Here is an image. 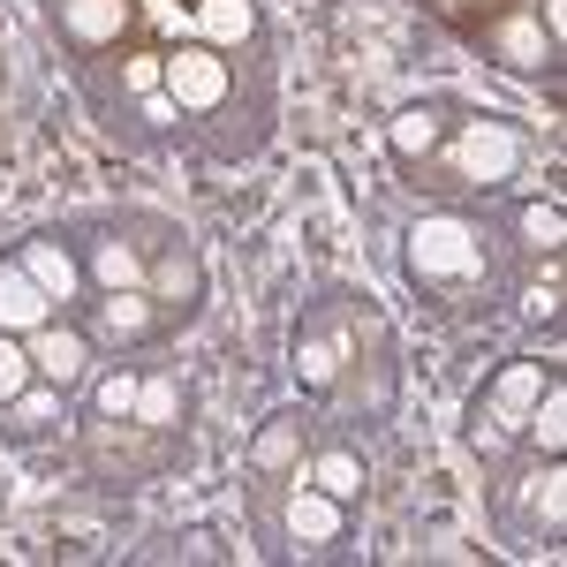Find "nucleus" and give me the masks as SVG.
Returning <instances> with one entry per match:
<instances>
[{
  "instance_id": "1",
  "label": "nucleus",
  "mask_w": 567,
  "mask_h": 567,
  "mask_svg": "<svg viewBox=\"0 0 567 567\" xmlns=\"http://www.w3.org/2000/svg\"><path fill=\"white\" fill-rule=\"evenodd\" d=\"M409 265H416L424 280H470V272H477V235H470L462 219L439 213L409 235Z\"/></svg>"
},
{
  "instance_id": "2",
  "label": "nucleus",
  "mask_w": 567,
  "mask_h": 567,
  "mask_svg": "<svg viewBox=\"0 0 567 567\" xmlns=\"http://www.w3.org/2000/svg\"><path fill=\"white\" fill-rule=\"evenodd\" d=\"M515 159H523V136L507 130V122H470L462 144H454L462 182H507V175H515Z\"/></svg>"
},
{
  "instance_id": "3",
  "label": "nucleus",
  "mask_w": 567,
  "mask_h": 567,
  "mask_svg": "<svg viewBox=\"0 0 567 567\" xmlns=\"http://www.w3.org/2000/svg\"><path fill=\"white\" fill-rule=\"evenodd\" d=\"M159 84H167L175 106H197V114H205V106L227 99V61H219L213 45H182V53H167V76H159Z\"/></svg>"
},
{
  "instance_id": "4",
  "label": "nucleus",
  "mask_w": 567,
  "mask_h": 567,
  "mask_svg": "<svg viewBox=\"0 0 567 567\" xmlns=\"http://www.w3.org/2000/svg\"><path fill=\"white\" fill-rule=\"evenodd\" d=\"M23 341H31V371H39L45 386H76V379H84L91 341L76 333V326H53V318H45L39 333H23Z\"/></svg>"
},
{
  "instance_id": "5",
  "label": "nucleus",
  "mask_w": 567,
  "mask_h": 567,
  "mask_svg": "<svg viewBox=\"0 0 567 567\" xmlns=\"http://www.w3.org/2000/svg\"><path fill=\"white\" fill-rule=\"evenodd\" d=\"M45 318H53V296L23 265H0V333H39Z\"/></svg>"
},
{
  "instance_id": "6",
  "label": "nucleus",
  "mask_w": 567,
  "mask_h": 567,
  "mask_svg": "<svg viewBox=\"0 0 567 567\" xmlns=\"http://www.w3.org/2000/svg\"><path fill=\"white\" fill-rule=\"evenodd\" d=\"M537 393H545V363H529V355H523V363H507V371H499V386H492V409H484V416H492L499 432H515Z\"/></svg>"
},
{
  "instance_id": "7",
  "label": "nucleus",
  "mask_w": 567,
  "mask_h": 567,
  "mask_svg": "<svg viewBox=\"0 0 567 567\" xmlns=\"http://www.w3.org/2000/svg\"><path fill=\"white\" fill-rule=\"evenodd\" d=\"M122 23H130V0H61V31L76 45L122 39Z\"/></svg>"
},
{
  "instance_id": "8",
  "label": "nucleus",
  "mask_w": 567,
  "mask_h": 567,
  "mask_svg": "<svg viewBox=\"0 0 567 567\" xmlns=\"http://www.w3.org/2000/svg\"><path fill=\"white\" fill-rule=\"evenodd\" d=\"M288 529H296L303 545H333V537H341V499L318 492V484H303V492L288 499Z\"/></svg>"
},
{
  "instance_id": "9",
  "label": "nucleus",
  "mask_w": 567,
  "mask_h": 567,
  "mask_svg": "<svg viewBox=\"0 0 567 567\" xmlns=\"http://www.w3.org/2000/svg\"><path fill=\"white\" fill-rule=\"evenodd\" d=\"M23 272L39 280L53 303H69V296H76V258H69L61 243H31V250H23Z\"/></svg>"
},
{
  "instance_id": "10",
  "label": "nucleus",
  "mask_w": 567,
  "mask_h": 567,
  "mask_svg": "<svg viewBox=\"0 0 567 567\" xmlns=\"http://www.w3.org/2000/svg\"><path fill=\"white\" fill-rule=\"evenodd\" d=\"M99 326H106L114 341H136V333L152 326V296H144V288H106V303H99Z\"/></svg>"
},
{
  "instance_id": "11",
  "label": "nucleus",
  "mask_w": 567,
  "mask_h": 567,
  "mask_svg": "<svg viewBox=\"0 0 567 567\" xmlns=\"http://www.w3.org/2000/svg\"><path fill=\"white\" fill-rule=\"evenodd\" d=\"M197 23H205V39H250V31H258V8H250V0H205V8H197Z\"/></svg>"
},
{
  "instance_id": "12",
  "label": "nucleus",
  "mask_w": 567,
  "mask_h": 567,
  "mask_svg": "<svg viewBox=\"0 0 567 567\" xmlns=\"http://www.w3.org/2000/svg\"><path fill=\"white\" fill-rule=\"evenodd\" d=\"M492 45H499L515 69H545V31H537L529 16H507V23L492 31Z\"/></svg>"
},
{
  "instance_id": "13",
  "label": "nucleus",
  "mask_w": 567,
  "mask_h": 567,
  "mask_svg": "<svg viewBox=\"0 0 567 567\" xmlns=\"http://www.w3.org/2000/svg\"><path fill=\"white\" fill-rule=\"evenodd\" d=\"M523 424L537 432V446H545V454H560V446H567V393H560V386H545L537 401H529Z\"/></svg>"
},
{
  "instance_id": "14",
  "label": "nucleus",
  "mask_w": 567,
  "mask_h": 567,
  "mask_svg": "<svg viewBox=\"0 0 567 567\" xmlns=\"http://www.w3.org/2000/svg\"><path fill=\"white\" fill-rule=\"evenodd\" d=\"M310 484L333 492V499H355V492H363V462H355V454H318V462H310Z\"/></svg>"
},
{
  "instance_id": "15",
  "label": "nucleus",
  "mask_w": 567,
  "mask_h": 567,
  "mask_svg": "<svg viewBox=\"0 0 567 567\" xmlns=\"http://www.w3.org/2000/svg\"><path fill=\"white\" fill-rule=\"evenodd\" d=\"M386 136H393V152H401V159H424V152L439 144V122L424 114V106H409V114H393Z\"/></svg>"
},
{
  "instance_id": "16",
  "label": "nucleus",
  "mask_w": 567,
  "mask_h": 567,
  "mask_svg": "<svg viewBox=\"0 0 567 567\" xmlns=\"http://www.w3.org/2000/svg\"><path fill=\"white\" fill-rule=\"evenodd\" d=\"M91 272H99L106 288H136V280H144V258H136L130 243H99V258H91Z\"/></svg>"
},
{
  "instance_id": "17",
  "label": "nucleus",
  "mask_w": 567,
  "mask_h": 567,
  "mask_svg": "<svg viewBox=\"0 0 567 567\" xmlns=\"http://www.w3.org/2000/svg\"><path fill=\"white\" fill-rule=\"evenodd\" d=\"M31 379H39V371H31V349H23L16 333H0V409H8L16 393L31 386Z\"/></svg>"
},
{
  "instance_id": "18",
  "label": "nucleus",
  "mask_w": 567,
  "mask_h": 567,
  "mask_svg": "<svg viewBox=\"0 0 567 567\" xmlns=\"http://www.w3.org/2000/svg\"><path fill=\"white\" fill-rule=\"evenodd\" d=\"M136 424H175V379H144L136 386Z\"/></svg>"
},
{
  "instance_id": "19",
  "label": "nucleus",
  "mask_w": 567,
  "mask_h": 567,
  "mask_svg": "<svg viewBox=\"0 0 567 567\" xmlns=\"http://www.w3.org/2000/svg\"><path fill=\"white\" fill-rule=\"evenodd\" d=\"M136 386H144L136 371H106V379H99V409H106V416H136Z\"/></svg>"
},
{
  "instance_id": "20",
  "label": "nucleus",
  "mask_w": 567,
  "mask_h": 567,
  "mask_svg": "<svg viewBox=\"0 0 567 567\" xmlns=\"http://www.w3.org/2000/svg\"><path fill=\"white\" fill-rule=\"evenodd\" d=\"M250 462H258V470H288V462H296V424H272V432L250 446Z\"/></svg>"
},
{
  "instance_id": "21",
  "label": "nucleus",
  "mask_w": 567,
  "mask_h": 567,
  "mask_svg": "<svg viewBox=\"0 0 567 567\" xmlns=\"http://www.w3.org/2000/svg\"><path fill=\"white\" fill-rule=\"evenodd\" d=\"M296 371H303V386H333V371H341V349H333V341H310V349L296 355Z\"/></svg>"
},
{
  "instance_id": "22",
  "label": "nucleus",
  "mask_w": 567,
  "mask_h": 567,
  "mask_svg": "<svg viewBox=\"0 0 567 567\" xmlns=\"http://www.w3.org/2000/svg\"><path fill=\"white\" fill-rule=\"evenodd\" d=\"M159 296H167V303H189V296H197V265L167 258V265H159Z\"/></svg>"
},
{
  "instance_id": "23",
  "label": "nucleus",
  "mask_w": 567,
  "mask_h": 567,
  "mask_svg": "<svg viewBox=\"0 0 567 567\" xmlns=\"http://www.w3.org/2000/svg\"><path fill=\"white\" fill-rule=\"evenodd\" d=\"M159 76H167V53H136L130 69H122V84L144 99V91H159Z\"/></svg>"
},
{
  "instance_id": "24",
  "label": "nucleus",
  "mask_w": 567,
  "mask_h": 567,
  "mask_svg": "<svg viewBox=\"0 0 567 567\" xmlns=\"http://www.w3.org/2000/svg\"><path fill=\"white\" fill-rule=\"evenodd\" d=\"M8 409H16L23 424H45V416L61 409V386H53V393H31V386H23V393H16V401H8Z\"/></svg>"
},
{
  "instance_id": "25",
  "label": "nucleus",
  "mask_w": 567,
  "mask_h": 567,
  "mask_svg": "<svg viewBox=\"0 0 567 567\" xmlns=\"http://www.w3.org/2000/svg\"><path fill=\"white\" fill-rule=\"evenodd\" d=\"M560 470H545V477H537V515H545V523H560Z\"/></svg>"
},
{
  "instance_id": "26",
  "label": "nucleus",
  "mask_w": 567,
  "mask_h": 567,
  "mask_svg": "<svg viewBox=\"0 0 567 567\" xmlns=\"http://www.w3.org/2000/svg\"><path fill=\"white\" fill-rule=\"evenodd\" d=\"M529 243H560V213H553V205L529 213Z\"/></svg>"
},
{
  "instance_id": "27",
  "label": "nucleus",
  "mask_w": 567,
  "mask_h": 567,
  "mask_svg": "<svg viewBox=\"0 0 567 567\" xmlns=\"http://www.w3.org/2000/svg\"><path fill=\"white\" fill-rule=\"evenodd\" d=\"M175 114H182V106H175V99H167V91H144V122H159V130H167Z\"/></svg>"
},
{
  "instance_id": "28",
  "label": "nucleus",
  "mask_w": 567,
  "mask_h": 567,
  "mask_svg": "<svg viewBox=\"0 0 567 567\" xmlns=\"http://www.w3.org/2000/svg\"><path fill=\"white\" fill-rule=\"evenodd\" d=\"M439 8H477V0H439Z\"/></svg>"
}]
</instances>
